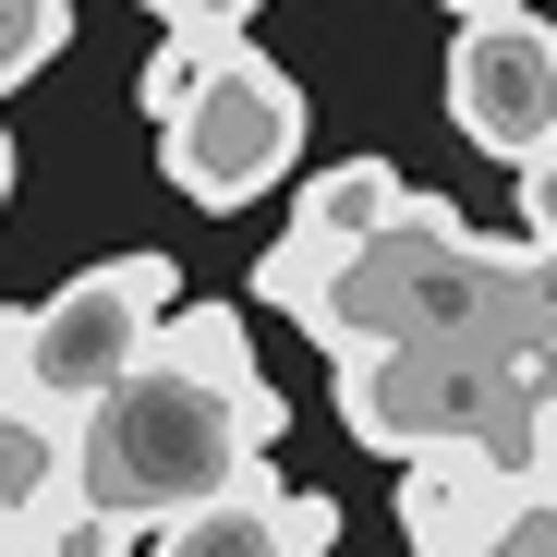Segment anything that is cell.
Segmentation results:
<instances>
[{
  "label": "cell",
  "instance_id": "cell-10",
  "mask_svg": "<svg viewBox=\"0 0 557 557\" xmlns=\"http://www.w3.org/2000/svg\"><path fill=\"white\" fill-rule=\"evenodd\" d=\"M146 363H170V376H195V388H231V400H243V388H267V376H255V339H243V315H231V304H170Z\"/></svg>",
  "mask_w": 557,
  "mask_h": 557
},
{
  "label": "cell",
  "instance_id": "cell-9",
  "mask_svg": "<svg viewBox=\"0 0 557 557\" xmlns=\"http://www.w3.org/2000/svg\"><path fill=\"white\" fill-rule=\"evenodd\" d=\"M73 509V424L37 412L25 388H0V545H25Z\"/></svg>",
  "mask_w": 557,
  "mask_h": 557
},
{
  "label": "cell",
  "instance_id": "cell-1",
  "mask_svg": "<svg viewBox=\"0 0 557 557\" xmlns=\"http://www.w3.org/2000/svg\"><path fill=\"white\" fill-rule=\"evenodd\" d=\"M292 424L278 388H195L170 363H134V376L73 424V509H98L122 533H158L182 509L231 497L243 473H267V436Z\"/></svg>",
  "mask_w": 557,
  "mask_h": 557
},
{
  "label": "cell",
  "instance_id": "cell-11",
  "mask_svg": "<svg viewBox=\"0 0 557 557\" xmlns=\"http://www.w3.org/2000/svg\"><path fill=\"white\" fill-rule=\"evenodd\" d=\"M61 37H73V0H0V98L37 85L61 61Z\"/></svg>",
  "mask_w": 557,
  "mask_h": 557
},
{
  "label": "cell",
  "instance_id": "cell-5",
  "mask_svg": "<svg viewBox=\"0 0 557 557\" xmlns=\"http://www.w3.org/2000/svg\"><path fill=\"white\" fill-rule=\"evenodd\" d=\"M448 134L485 146L509 170H545L557 158V25L545 13H509V25H460L448 37Z\"/></svg>",
  "mask_w": 557,
  "mask_h": 557
},
{
  "label": "cell",
  "instance_id": "cell-2",
  "mask_svg": "<svg viewBox=\"0 0 557 557\" xmlns=\"http://www.w3.org/2000/svg\"><path fill=\"white\" fill-rule=\"evenodd\" d=\"M182 304V278L170 255H98V267H73L49 304L13 315V388L61 424H85L134 363L158 351V315Z\"/></svg>",
  "mask_w": 557,
  "mask_h": 557
},
{
  "label": "cell",
  "instance_id": "cell-3",
  "mask_svg": "<svg viewBox=\"0 0 557 557\" xmlns=\"http://www.w3.org/2000/svg\"><path fill=\"white\" fill-rule=\"evenodd\" d=\"M304 122H315L304 85L278 73L255 37H231V49L207 61V85L158 122V170H170V195H195L207 219H231V207H255V195H278V182H292Z\"/></svg>",
  "mask_w": 557,
  "mask_h": 557
},
{
  "label": "cell",
  "instance_id": "cell-6",
  "mask_svg": "<svg viewBox=\"0 0 557 557\" xmlns=\"http://www.w3.org/2000/svg\"><path fill=\"white\" fill-rule=\"evenodd\" d=\"M339 545V497L327 485H278V473H243L231 497L158 521L134 557H327Z\"/></svg>",
  "mask_w": 557,
  "mask_h": 557
},
{
  "label": "cell",
  "instance_id": "cell-15",
  "mask_svg": "<svg viewBox=\"0 0 557 557\" xmlns=\"http://www.w3.org/2000/svg\"><path fill=\"white\" fill-rule=\"evenodd\" d=\"M473 557H557V509H545V497H509V521H497Z\"/></svg>",
  "mask_w": 557,
  "mask_h": 557
},
{
  "label": "cell",
  "instance_id": "cell-8",
  "mask_svg": "<svg viewBox=\"0 0 557 557\" xmlns=\"http://www.w3.org/2000/svg\"><path fill=\"white\" fill-rule=\"evenodd\" d=\"M400 219H412V182L388 158H327L304 182V207H292V243H315L327 267H351V255H376Z\"/></svg>",
  "mask_w": 557,
  "mask_h": 557
},
{
  "label": "cell",
  "instance_id": "cell-17",
  "mask_svg": "<svg viewBox=\"0 0 557 557\" xmlns=\"http://www.w3.org/2000/svg\"><path fill=\"white\" fill-rule=\"evenodd\" d=\"M448 25H509V13H533V0H436Z\"/></svg>",
  "mask_w": 557,
  "mask_h": 557
},
{
  "label": "cell",
  "instance_id": "cell-12",
  "mask_svg": "<svg viewBox=\"0 0 557 557\" xmlns=\"http://www.w3.org/2000/svg\"><path fill=\"white\" fill-rule=\"evenodd\" d=\"M327 278H339V267H327L315 243H292V231H278V243L255 255V304H278V315L304 327V315H315V292H327Z\"/></svg>",
  "mask_w": 557,
  "mask_h": 557
},
{
  "label": "cell",
  "instance_id": "cell-14",
  "mask_svg": "<svg viewBox=\"0 0 557 557\" xmlns=\"http://www.w3.org/2000/svg\"><path fill=\"white\" fill-rule=\"evenodd\" d=\"M521 255H533L545 304H557V158H545V170H521Z\"/></svg>",
  "mask_w": 557,
  "mask_h": 557
},
{
  "label": "cell",
  "instance_id": "cell-7",
  "mask_svg": "<svg viewBox=\"0 0 557 557\" xmlns=\"http://www.w3.org/2000/svg\"><path fill=\"white\" fill-rule=\"evenodd\" d=\"M509 497H521V473L485 460V448H424V460H400V485H388L412 557H473V545L509 521Z\"/></svg>",
  "mask_w": 557,
  "mask_h": 557
},
{
  "label": "cell",
  "instance_id": "cell-13",
  "mask_svg": "<svg viewBox=\"0 0 557 557\" xmlns=\"http://www.w3.org/2000/svg\"><path fill=\"white\" fill-rule=\"evenodd\" d=\"M207 61H219V37H158V49H146V73H134L146 122H170L182 98H195V85H207Z\"/></svg>",
  "mask_w": 557,
  "mask_h": 557
},
{
  "label": "cell",
  "instance_id": "cell-18",
  "mask_svg": "<svg viewBox=\"0 0 557 557\" xmlns=\"http://www.w3.org/2000/svg\"><path fill=\"white\" fill-rule=\"evenodd\" d=\"M0 207H13V134H0Z\"/></svg>",
  "mask_w": 557,
  "mask_h": 557
},
{
  "label": "cell",
  "instance_id": "cell-4",
  "mask_svg": "<svg viewBox=\"0 0 557 557\" xmlns=\"http://www.w3.org/2000/svg\"><path fill=\"white\" fill-rule=\"evenodd\" d=\"M339 424L376 460H424V448L509 460L533 400H521V363H497V351H351L339 363Z\"/></svg>",
  "mask_w": 557,
  "mask_h": 557
},
{
  "label": "cell",
  "instance_id": "cell-16",
  "mask_svg": "<svg viewBox=\"0 0 557 557\" xmlns=\"http://www.w3.org/2000/svg\"><path fill=\"white\" fill-rule=\"evenodd\" d=\"M146 13H158L170 37H219V49H231V37H243V13H255V0H146Z\"/></svg>",
  "mask_w": 557,
  "mask_h": 557
}]
</instances>
